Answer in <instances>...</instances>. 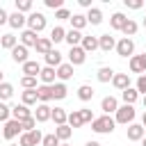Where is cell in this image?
<instances>
[{
	"label": "cell",
	"instance_id": "9a60e30c",
	"mask_svg": "<svg viewBox=\"0 0 146 146\" xmlns=\"http://www.w3.org/2000/svg\"><path fill=\"white\" fill-rule=\"evenodd\" d=\"M100 110H103V112L110 116L112 112H116V110H119V100H116L114 96H105V98L100 100Z\"/></svg>",
	"mask_w": 146,
	"mask_h": 146
},
{
	"label": "cell",
	"instance_id": "ba28073f",
	"mask_svg": "<svg viewBox=\"0 0 146 146\" xmlns=\"http://www.w3.org/2000/svg\"><path fill=\"white\" fill-rule=\"evenodd\" d=\"M84 59H87V52L80 46H73L68 50V64L71 66H80V64H84Z\"/></svg>",
	"mask_w": 146,
	"mask_h": 146
},
{
	"label": "cell",
	"instance_id": "277c9868",
	"mask_svg": "<svg viewBox=\"0 0 146 146\" xmlns=\"http://www.w3.org/2000/svg\"><path fill=\"white\" fill-rule=\"evenodd\" d=\"M41 139H43L41 130H39V128H34L32 132H21L18 146H39V144H41Z\"/></svg>",
	"mask_w": 146,
	"mask_h": 146
},
{
	"label": "cell",
	"instance_id": "be15d7a7",
	"mask_svg": "<svg viewBox=\"0 0 146 146\" xmlns=\"http://www.w3.org/2000/svg\"><path fill=\"white\" fill-rule=\"evenodd\" d=\"M144 132H146V128H144Z\"/></svg>",
	"mask_w": 146,
	"mask_h": 146
},
{
	"label": "cell",
	"instance_id": "5bb4252c",
	"mask_svg": "<svg viewBox=\"0 0 146 146\" xmlns=\"http://www.w3.org/2000/svg\"><path fill=\"white\" fill-rule=\"evenodd\" d=\"M36 98H39V103H50L52 100V84L48 87V84H39L36 87Z\"/></svg>",
	"mask_w": 146,
	"mask_h": 146
},
{
	"label": "cell",
	"instance_id": "d590c367",
	"mask_svg": "<svg viewBox=\"0 0 146 146\" xmlns=\"http://www.w3.org/2000/svg\"><path fill=\"white\" fill-rule=\"evenodd\" d=\"M137 30H139V25H137V23H135L132 18H128V21H125V25L121 27V32L125 34V39H130V36H135V34H137Z\"/></svg>",
	"mask_w": 146,
	"mask_h": 146
},
{
	"label": "cell",
	"instance_id": "cb8c5ba5",
	"mask_svg": "<svg viewBox=\"0 0 146 146\" xmlns=\"http://www.w3.org/2000/svg\"><path fill=\"white\" fill-rule=\"evenodd\" d=\"M121 98H123V105H135V103H137V98H139V94H137V89H135V87H128V89H123V91H121Z\"/></svg>",
	"mask_w": 146,
	"mask_h": 146
},
{
	"label": "cell",
	"instance_id": "b9f144b4",
	"mask_svg": "<svg viewBox=\"0 0 146 146\" xmlns=\"http://www.w3.org/2000/svg\"><path fill=\"white\" fill-rule=\"evenodd\" d=\"M21 87H23V89H36L39 84H36V78H30V75H23V78H21Z\"/></svg>",
	"mask_w": 146,
	"mask_h": 146
},
{
	"label": "cell",
	"instance_id": "f546056e",
	"mask_svg": "<svg viewBox=\"0 0 146 146\" xmlns=\"http://www.w3.org/2000/svg\"><path fill=\"white\" fill-rule=\"evenodd\" d=\"M68 21H71V30H78V32L87 25V16H84V14H71Z\"/></svg>",
	"mask_w": 146,
	"mask_h": 146
},
{
	"label": "cell",
	"instance_id": "5b68a950",
	"mask_svg": "<svg viewBox=\"0 0 146 146\" xmlns=\"http://www.w3.org/2000/svg\"><path fill=\"white\" fill-rule=\"evenodd\" d=\"M114 50H116L119 57H132V52H135V41L123 36V39L116 41V48H114Z\"/></svg>",
	"mask_w": 146,
	"mask_h": 146
},
{
	"label": "cell",
	"instance_id": "836d02e7",
	"mask_svg": "<svg viewBox=\"0 0 146 146\" xmlns=\"http://www.w3.org/2000/svg\"><path fill=\"white\" fill-rule=\"evenodd\" d=\"M66 123H68L71 128H82V125H84V121H82V116H80V110H73V112H68V116H66Z\"/></svg>",
	"mask_w": 146,
	"mask_h": 146
},
{
	"label": "cell",
	"instance_id": "60d3db41",
	"mask_svg": "<svg viewBox=\"0 0 146 146\" xmlns=\"http://www.w3.org/2000/svg\"><path fill=\"white\" fill-rule=\"evenodd\" d=\"M16 11H18V14L32 11V0H16Z\"/></svg>",
	"mask_w": 146,
	"mask_h": 146
},
{
	"label": "cell",
	"instance_id": "680465c9",
	"mask_svg": "<svg viewBox=\"0 0 146 146\" xmlns=\"http://www.w3.org/2000/svg\"><path fill=\"white\" fill-rule=\"evenodd\" d=\"M141 100H144V107H146V96H144V98H141Z\"/></svg>",
	"mask_w": 146,
	"mask_h": 146
},
{
	"label": "cell",
	"instance_id": "8fae6325",
	"mask_svg": "<svg viewBox=\"0 0 146 146\" xmlns=\"http://www.w3.org/2000/svg\"><path fill=\"white\" fill-rule=\"evenodd\" d=\"M9 52H11V59H14L16 64H21V66H23V64L27 62V48H25V46H21V43H18V46H14Z\"/></svg>",
	"mask_w": 146,
	"mask_h": 146
},
{
	"label": "cell",
	"instance_id": "52a82bcc",
	"mask_svg": "<svg viewBox=\"0 0 146 146\" xmlns=\"http://www.w3.org/2000/svg\"><path fill=\"white\" fill-rule=\"evenodd\" d=\"M50 114H52V107H50V105H46V103H39L32 116H34V121H36V123H46V121H50Z\"/></svg>",
	"mask_w": 146,
	"mask_h": 146
},
{
	"label": "cell",
	"instance_id": "6125c7cd",
	"mask_svg": "<svg viewBox=\"0 0 146 146\" xmlns=\"http://www.w3.org/2000/svg\"><path fill=\"white\" fill-rule=\"evenodd\" d=\"M11 146H18V144H11Z\"/></svg>",
	"mask_w": 146,
	"mask_h": 146
},
{
	"label": "cell",
	"instance_id": "11a10c76",
	"mask_svg": "<svg viewBox=\"0 0 146 146\" xmlns=\"http://www.w3.org/2000/svg\"><path fill=\"white\" fill-rule=\"evenodd\" d=\"M141 125L146 128V112H144V116H141Z\"/></svg>",
	"mask_w": 146,
	"mask_h": 146
},
{
	"label": "cell",
	"instance_id": "f5cc1de1",
	"mask_svg": "<svg viewBox=\"0 0 146 146\" xmlns=\"http://www.w3.org/2000/svg\"><path fill=\"white\" fill-rule=\"evenodd\" d=\"M80 2V7H87V9H91V0H78Z\"/></svg>",
	"mask_w": 146,
	"mask_h": 146
},
{
	"label": "cell",
	"instance_id": "4fadbf2b",
	"mask_svg": "<svg viewBox=\"0 0 146 146\" xmlns=\"http://www.w3.org/2000/svg\"><path fill=\"white\" fill-rule=\"evenodd\" d=\"M55 73H57V80L59 82H66V80H71L73 78V66L66 62V64H59L57 68H55Z\"/></svg>",
	"mask_w": 146,
	"mask_h": 146
},
{
	"label": "cell",
	"instance_id": "6f0895ef",
	"mask_svg": "<svg viewBox=\"0 0 146 146\" xmlns=\"http://www.w3.org/2000/svg\"><path fill=\"white\" fill-rule=\"evenodd\" d=\"M141 146H146V137H144V139H141Z\"/></svg>",
	"mask_w": 146,
	"mask_h": 146
},
{
	"label": "cell",
	"instance_id": "f6af8a7d",
	"mask_svg": "<svg viewBox=\"0 0 146 146\" xmlns=\"http://www.w3.org/2000/svg\"><path fill=\"white\" fill-rule=\"evenodd\" d=\"M34 125H36V121H34V116H30V119H25V121H21V128H23V132H32V130H34Z\"/></svg>",
	"mask_w": 146,
	"mask_h": 146
},
{
	"label": "cell",
	"instance_id": "f1b7e54d",
	"mask_svg": "<svg viewBox=\"0 0 146 146\" xmlns=\"http://www.w3.org/2000/svg\"><path fill=\"white\" fill-rule=\"evenodd\" d=\"M87 23H91V25H100V23H103V11H100L98 7H91V9L87 11Z\"/></svg>",
	"mask_w": 146,
	"mask_h": 146
},
{
	"label": "cell",
	"instance_id": "e575fe53",
	"mask_svg": "<svg viewBox=\"0 0 146 146\" xmlns=\"http://www.w3.org/2000/svg\"><path fill=\"white\" fill-rule=\"evenodd\" d=\"M66 116H68V112L62 110V107H55L52 114H50V119L55 121V125H64V123H66Z\"/></svg>",
	"mask_w": 146,
	"mask_h": 146
},
{
	"label": "cell",
	"instance_id": "7bdbcfd3",
	"mask_svg": "<svg viewBox=\"0 0 146 146\" xmlns=\"http://www.w3.org/2000/svg\"><path fill=\"white\" fill-rule=\"evenodd\" d=\"M9 119H11V107H9L7 103H0V121L7 123Z\"/></svg>",
	"mask_w": 146,
	"mask_h": 146
},
{
	"label": "cell",
	"instance_id": "f35d334b",
	"mask_svg": "<svg viewBox=\"0 0 146 146\" xmlns=\"http://www.w3.org/2000/svg\"><path fill=\"white\" fill-rule=\"evenodd\" d=\"M64 36H66V30H64V27H59V25H55L48 39H50L52 43H59V41H64Z\"/></svg>",
	"mask_w": 146,
	"mask_h": 146
},
{
	"label": "cell",
	"instance_id": "9f6ffc18",
	"mask_svg": "<svg viewBox=\"0 0 146 146\" xmlns=\"http://www.w3.org/2000/svg\"><path fill=\"white\" fill-rule=\"evenodd\" d=\"M2 78H5V73H2V71H0V82H5V80H2Z\"/></svg>",
	"mask_w": 146,
	"mask_h": 146
},
{
	"label": "cell",
	"instance_id": "7402d4cb",
	"mask_svg": "<svg viewBox=\"0 0 146 146\" xmlns=\"http://www.w3.org/2000/svg\"><path fill=\"white\" fill-rule=\"evenodd\" d=\"M25 21H27V16L25 14H18V11H14V14H9V25L14 27V30H21V27H25Z\"/></svg>",
	"mask_w": 146,
	"mask_h": 146
},
{
	"label": "cell",
	"instance_id": "c3c4849f",
	"mask_svg": "<svg viewBox=\"0 0 146 146\" xmlns=\"http://www.w3.org/2000/svg\"><path fill=\"white\" fill-rule=\"evenodd\" d=\"M55 18H57V21H68V18H71V11H68L66 7H62V9L55 11Z\"/></svg>",
	"mask_w": 146,
	"mask_h": 146
},
{
	"label": "cell",
	"instance_id": "ee69618b",
	"mask_svg": "<svg viewBox=\"0 0 146 146\" xmlns=\"http://www.w3.org/2000/svg\"><path fill=\"white\" fill-rule=\"evenodd\" d=\"M62 141L55 137V132L52 135H43V139H41V146H59Z\"/></svg>",
	"mask_w": 146,
	"mask_h": 146
},
{
	"label": "cell",
	"instance_id": "7a4b0ae2",
	"mask_svg": "<svg viewBox=\"0 0 146 146\" xmlns=\"http://www.w3.org/2000/svg\"><path fill=\"white\" fill-rule=\"evenodd\" d=\"M25 25H27V30H32L34 34H39V32L46 30V16H43L41 11H30Z\"/></svg>",
	"mask_w": 146,
	"mask_h": 146
},
{
	"label": "cell",
	"instance_id": "484cf974",
	"mask_svg": "<svg viewBox=\"0 0 146 146\" xmlns=\"http://www.w3.org/2000/svg\"><path fill=\"white\" fill-rule=\"evenodd\" d=\"M82 36H84L82 32H78V30H68V32H66V36H64V41L73 48V46H80V43H82Z\"/></svg>",
	"mask_w": 146,
	"mask_h": 146
},
{
	"label": "cell",
	"instance_id": "2e32d148",
	"mask_svg": "<svg viewBox=\"0 0 146 146\" xmlns=\"http://www.w3.org/2000/svg\"><path fill=\"white\" fill-rule=\"evenodd\" d=\"M98 48H100L103 52H110V50H114V48H116V41H114V36H110V34H100V36H98Z\"/></svg>",
	"mask_w": 146,
	"mask_h": 146
},
{
	"label": "cell",
	"instance_id": "44dd1931",
	"mask_svg": "<svg viewBox=\"0 0 146 146\" xmlns=\"http://www.w3.org/2000/svg\"><path fill=\"white\" fill-rule=\"evenodd\" d=\"M46 57V66H50V68H57L59 64H62V52L57 50V48H52L48 55H43Z\"/></svg>",
	"mask_w": 146,
	"mask_h": 146
},
{
	"label": "cell",
	"instance_id": "74e56055",
	"mask_svg": "<svg viewBox=\"0 0 146 146\" xmlns=\"http://www.w3.org/2000/svg\"><path fill=\"white\" fill-rule=\"evenodd\" d=\"M125 16L121 14V11H116V14H112V18H110V25H112V30H121L123 25H125Z\"/></svg>",
	"mask_w": 146,
	"mask_h": 146
},
{
	"label": "cell",
	"instance_id": "f907efd6",
	"mask_svg": "<svg viewBox=\"0 0 146 146\" xmlns=\"http://www.w3.org/2000/svg\"><path fill=\"white\" fill-rule=\"evenodd\" d=\"M80 116H82V121H84V123H91V121L96 119L91 110H80Z\"/></svg>",
	"mask_w": 146,
	"mask_h": 146
},
{
	"label": "cell",
	"instance_id": "4316f807",
	"mask_svg": "<svg viewBox=\"0 0 146 146\" xmlns=\"http://www.w3.org/2000/svg\"><path fill=\"white\" fill-rule=\"evenodd\" d=\"M34 48H36V52H39V55H48V52L52 50V41H50L48 36H39V41H36V46H34Z\"/></svg>",
	"mask_w": 146,
	"mask_h": 146
},
{
	"label": "cell",
	"instance_id": "603a6c76",
	"mask_svg": "<svg viewBox=\"0 0 146 146\" xmlns=\"http://www.w3.org/2000/svg\"><path fill=\"white\" fill-rule=\"evenodd\" d=\"M39 78H41V82L43 84H55V78H57V73H55V68H50V66H43L41 68V73H39Z\"/></svg>",
	"mask_w": 146,
	"mask_h": 146
},
{
	"label": "cell",
	"instance_id": "ac0fdd59",
	"mask_svg": "<svg viewBox=\"0 0 146 146\" xmlns=\"http://www.w3.org/2000/svg\"><path fill=\"white\" fill-rule=\"evenodd\" d=\"M112 84H114L119 91H123V89H128V87H130V75H128V73H114Z\"/></svg>",
	"mask_w": 146,
	"mask_h": 146
},
{
	"label": "cell",
	"instance_id": "83f0119b",
	"mask_svg": "<svg viewBox=\"0 0 146 146\" xmlns=\"http://www.w3.org/2000/svg\"><path fill=\"white\" fill-rule=\"evenodd\" d=\"M21 100H23V105H25V107L36 105V103H39V98H36V89H25V91L21 94Z\"/></svg>",
	"mask_w": 146,
	"mask_h": 146
},
{
	"label": "cell",
	"instance_id": "6da1fadb",
	"mask_svg": "<svg viewBox=\"0 0 146 146\" xmlns=\"http://www.w3.org/2000/svg\"><path fill=\"white\" fill-rule=\"evenodd\" d=\"M114 125H116V121H114L112 116H107V114H103V116H98V119L91 121V130L98 132V135H110V132H114Z\"/></svg>",
	"mask_w": 146,
	"mask_h": 146
},
{
	"label": "cell",
	"instance_id": "d6986e66",
	"mask_svg": "<svg viewBox=\"0 0 146 146\" xmlns=\"http://www.w3.org/2000/svg\"><path fill=\"white\" fill-rule=\"evenodd\" d=\"M30 116H32V112H30L23 103L11 107V119H16V121H25V119H30Z\"/></svg>",
	"mask_w": 146,
	"mask_h": 146
},
{
	"label": "cell",
	"instance_id": "d4e9b609",
	"mask_svg": "<svg viewBox=\"0 0 146 146\" xmlns=\"http://www.w3.org/2000/svg\"><path fill=\"white\" fill-rule=\"evenodd\" d=\"M71 135H73V128H71L68 123H64V125H57V128H55V137H57L59 141H68V139H71Z\"/></svg>",
	"mask_w": 146,
	"mask_h": 146
},
{
	"label": "cell",
	"instance_id": "bcb514c9",
	"mask_svg": "<svg viewBox=\"0 0 146 146\" xmlns=\"http://www.w3.org/2000/svg\"><path fill=\"white\" fill-rule=\"evenodd\" d=\"M135 89H137V94H144V96H146V75H139V78H137Z\"/></svg>",
	"mask_w": 146,
	"mask_h": 146
},
{
	"label": "cell",
	"instance_id": "8d00e7d4",
	"mask_svg": "<svg viewBox=\"0 0 146 146\" xmlns=\"http://www.w3.org/2000/svg\"><path fill=\"white\" fill-rule=\"evenodd\" d=\"M11 96H14V84H9V82H0V103L9 100Z\"/></svg>",
	"mask_w": 146,
	"mask_h": 146
},
{
	"label": "cell",
	"instance_id": "7dc6e473",
	"mask_svg": "<svg viewBox=\"0 0 146 146\" xmlns=\"http://www.w3.org/2000/svg\"><path fill=\"white\" fill-rule=\"evenodd\" d=\"M43 5H46L48 9H55V11H57V9L64 7V0H43Z\"/></svg>",
	"mask_w": 146,
	"mask_h": 146
},
{
	"label": "cell",
	"instance_id": "30bf717a",
	"mask_svg": "<svg viewBox=\"0 0 146 146\" xmlns=\"http://www.w3.org/2000/svg\"><path fill=\"white\" fill-rule=\"evenodd\" d=\"M125 135H128V139H130V141H141V139L146 137L144 125H139V123H130V125H128V130H125Z\"/></svg>",
	"mask_w": 146,
	"mask_h": 146
},
{
	"label": "cell",
	"instance_id": "1f68e13d",
	"mask_svg": "<svg viewBox=\"0 0 146 146\" xmlns=\"http://www.w3.org/2000/svg\"><path fill=\"white\" fill-rule=\"evenodd\" d=\"M66 94H68V89H66L64 82H55L52 84V100H64Z\"/></svg>",
	"mask_w": 146,
	"mask_h": 146
},
{
	"label": "cell",
	"instance_id": "3957f363",
	"mask_svg": "<svg viewBox=\"0 0 146 146\" xmlns=\"http://www.w3.org/2000/svg\"><path fill=\"white\" fill-rule=\"evenodd\" d=\"M114 114H116V116H114V121H116V123L130 125V123L135 121V114H137V112H135V107H132V105H119V110H116Z\"/></svg>",
	"mask_w": 146,
	"mask_h": 146
},
{
	"label": "cell",
	"instance_id": "db71d44e",
	"mask_svg": "<svg viewBox=\"0 0 146 146\" xmlns=\"http://www.w3.org/2000/svg\"><path fill=\"white\" fill-rule=\"evenodd\" d=\"M84 146H100V144H98V141H87Z\"/></svg>",
	"mask_w": 146,
	"mask_h": 146
},
{
	"label": "cell",
	"instance_id": "7c38bea8",
	"mask_svg": "<svg viewBox=\"0 0 146 146\" xmlns=\"http://www.w3.org/2000/svg\"><path fill=\"white\" fill-rule=\"evenodd\" d=\"M18 39H21V46H25V48H34V46H36V41H39V36H36L32 30H23Z\"/></svg>",
	"mask_w": 146,
	"mask_h": 146
},
{
	"label": "cell",
	"instance_id": "e0dca14e",
	"mask_svg": "<svg viewBox=\"0 0 146 146\" xmlns=\"http://www.w3.org/2000/svg\"><path fill=\"white\" fill-rule=\"evenodd\" d=\"M23 73L30 75V78H39V73H41V64L34 62V59H27V62L23 64Z\"/></svg>",
	"mask_w": 146,
	"mask_h": 146
},
{
	"label": "cell",
	"instance_id": "94428289",
	"mask_svg": "<svg viewBox=\"0 0 146 146\" xmlns=\"http://www.w3.org/2000/svg\"><path fill=\"white\" fill-rule=\"evenodd\" d=\"M144 27H146V18H144Z\"/></svg>",
	"mask_w": 146,
	"mask_h": 146
},
{
	"label": "cell",
	"instance_id": "d6a6232c",
	"mask_svg": "<svg viewBox=\"0 0 146 146\" xmlns=\"http://www.w3.org/2000/svg\"><path fill=\"white\" fill-rule=\"evenodd\" d=\"M78 98H80L82 103L91 100V98H94V87H91V84H80V87H78Z\"/></svg>",
	"mask_w": 146,
	"mask_h": 146
},
{
	"label": "cell",
	"instance_id": "4dcf8cb0",
	"mask_svg": "<svg viewBox=\"0 0 146 146\" xmlns=\"http://www.w3.org/2000/svg\"><path fill=\"white\" fill-rule=\"evenodd\" d=\"M112 78H114V68H110V66H100L96 73L98 82H112Z\"/></svg>",
	"mask_w": 146,
	"mask_h": 146
},
{
	"label": "cell",
	"instance_id": "ffe728a7",
	"mask_svg": "<svg viewBox=\"0 0 146 146\" xmlns=\"http://www.w3.org/2000/svg\"><path fill=\"white\" fill-rule=\"evenodd\" d=\"M80 48H82L84 52H94V50H98V36H91V34L82 36V43H80Z\"/></svg>",
	"mask_w": 146,
	"mask_h": 146
},
{
	"label": "cell",
	"instance_id": "ab89813d",
	"mask_svg": "<svg viewBox=\"0 0 146 146\" xmlns=\"http://www.w3.org/2000/svg\"><path fill=\"white\" fill-rule=\"evenodd\" d=\"M0 46L7 48V50H11L14 46H18V39H16L14 34H2V36H0Z\"/></svg>",
	"mask_w": 146,
	"mask_h": 146
},
{
	"label": "cell",
	"instance_id": "91938a15",
	"mask_svg": "<svg viewBox=\"0 0 146 146\" xmlns=\"http://www.w3.org/2000/svg\"><path fill=\"white\" fill-rule=\"evenodd\" d=\"M59 146H68V144H66V141H64V144H59Z\"/></svg>",
	"mask_w": 146,
	"mask_h": 146
},
{
	"label": "cell",
	"instance_id": "681fc988",
	"mask_svg": "<svg viewBox=\"0 0 146 146\" xmlns=\"http://www.w3.org/2000/svg\"><path fill=\"white\" fill-rule=\"evenodd\" d=\"M123 5L128 9H141L144 7V0H123Z\"/></svg>",
	"mask_w": 146,
	"mask_h": 146
},
{
	"label": "cell",
	"instance_id": "9c48e42d",
	"mask_svg": "<svg viewBox=\"0 0 146 146\" xmlns=\"http://www.w3.org/2000/svg\"><path fill=\"white\" fill-rule=\"evenodd\" d=\"M128 66H130L132 73H144V71H146V52H141V55H132Z\"/></svg>",
	"mask_w": 146,
	"mask_h": 146
},
{
	"label": "cell",
	"instance_id": "e7e4bbea",
	"mask_svg": "<svg viewBox=\"0 0 146 146\" xmlns=\"http://www.w3.org/2000/svg\"><path fill=\"white\" fill-rule=\"evenodd\" d=\"M144 5H146V2H144Z\"/></svg>",
	"mask_w": 146,
	"mask_h": 146
},
{
	"label": "cell",
	"instance_id": "8992f818",
	"mask_svg": "<svg viewBox=\"0 0 146 146\" xmlns=\"http://www.w3.org/2000/svg\"><path fill=\"white\" fill-rule=\"evenodd\" d=\"M21 132H23V128H21V121H16V119H9V121L5 123V128H2L5 139H14V137H18Z\"/></svg>",
	"mask_w": 146,
	"mask_h": 146
},
{
	"label": "cell",
	"instance_id": "816d5d0a",
	"mask_svg": "<svg viewBox=\"0 0 146 146\" xmlns=\"http://www.w3.org/2000/svg\"><path fill=\"white\" fill-rule=\"evenodd\" d=\"M7 21H9V14H7V11H5L2 7H0V25H5Z\"/></svg>",
	"mask_w": 146,
	"mask_h": 146
}]
</instances>
